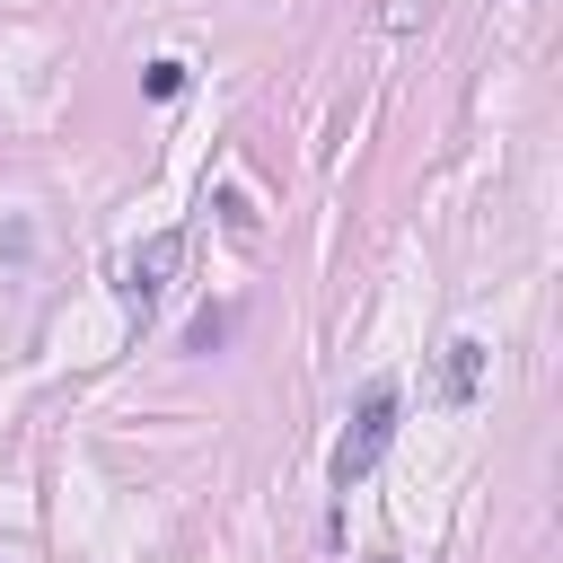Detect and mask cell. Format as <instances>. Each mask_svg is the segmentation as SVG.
I'll return each mask as SVG.
<instances>
[{
  "instance_id": "6da1fadb",
  "label": "cell",
  "mask_w": 563,
  "mask_h": 563,
  "mask_svg": "<svg viewBox=\"0 0 563 563\" xmlns=\"http://www.w3.org/2000/svg\"><path fill=\"white\" fill-rule=\"evenodd\" d=\"M396 405H405L396 378H369V387H361V405H352V422H343V440H334V466H325L334 493H352V484L387 457V440H396Z\"/></svg>"
},
{
  "instance_id": "7a4b0ae2",
  "label": "cell",
  "mask_w": 563,
  "mask_h": 563,
  "mask_svg": "<svg viewBox=\"0 0 563 563\" xmlns=\"http://www.w3.org/2000/svg\"><path fill=\"white\" fill-rule=\"evenodd\" d=\"M176 264H185V229H158V238H141V246H132V264H123V299L150 317V308H158V290L176 282Z\"/></svg>"
},
{
  "instance_id": "3957f363",
  "label": "cell",
  "mask_w": 563,
  "mask_h": 563,
  "mask_svg": "<svg viewBox=\"0 0 563 563\" xmlns=\"http://www.w3.org/2000/svg\"><path fill=\"white\" fill-rule=\"evenodd\" d=\"M484 361H493V352H484L475 334H457V343L440 352V405H475V378H484Z\"/></svg>"
},
{
  "instance_id": "277c9868",
  "label": "cell",
  "mask_w": 563,
  "mask_h": 563,
  "mask_svg": "<svg viewBox=\"0 0 563 563\" xmlns=\"http://www.w3.org/2000/svg\"><path fill=\"white\" fill-rule=\"evenodd\" d=\"M141 88H150V97H185V62H150Z\"/></svg>"
},
{
  "instance_id": "5b68a950",
  "label": "cell",
  "mask_w": 563,
  "mask_h": 563,
  "mask_svg": "<svg viewBox=\"0 0 563 563\" xmlns=\"http://www.w3.org/2000/svg\"><path fill=\"white\" fill-rule=\"evenodd\" d=\"M211 202H220V211H229V229H238V238H255V211H246V194H238V185H220V194H211Z\"/></svg>"
},
{
  "instance_id": "8992f818",
  "label": "cell",
  "mask_w": 563,
  "mask_h": 563,
  "mask_svg": "<svg viewBox=\"0 0 563 563\" xmlns=\"http://www.w3.org/2000/svg\"><path fill=\"white\" fill-rule=\"evenodd\" d=\"M220 334H229V308H202V317H194V334H185V343H194V352H211V343H220Z\"/></svg>"
}]
</instances>
